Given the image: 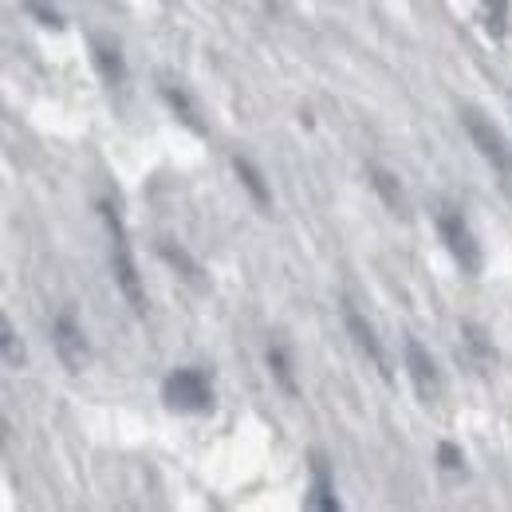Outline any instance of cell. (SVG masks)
<instances>
[{"instance_id": "6da1fadb", "label": "cell", "mask_w": 512, "mask_h": 512, "mask_svg": "<svg viewBox=\"0 0 512 512\" xmlns=\"http://www.w3.org/2000/svg\"><path fill=\"white\" fill-rule=\"evenodd\" d=\"M103 225H107V237H111V276H115V288L123 292V300L130 304L134 316H146V288H142V272L134 264V249H130L127 225L119 217V209L111 201H95Z\"/></svg>"}, {"instance_id": "7a4b0ae2", "label": "cell", "mask_w": 512, "mask_h": 512, "mask_svg": "<svg viewBox=\"0 0 512 512\" xmlns=\"http://www.w3.org/2000/svg\"><path fill=\"white\" fill-rule=\"evenodd\" d=\"M162 402L178 414H213L217 394L201 367H174L162 379Z\"/></svg>"}, {"instance_id": "3957f363", "label": "cell", "mask_w": 512, "mask_h": 512, "mask_svg": "<svg viewBox=\"0 0 512 512\" xmlns=\"http://www.w3.org/2000/svg\"><path fill=\"white\" fill-rule=\"evenodd\" d=\"M461 127H465V134H469V142L477 146V154L493 166V178H501V186L512 193V146H509V138L493 127L481 111H473V107H465V111H461Z\"/></svg>"}, {"instance_id": "277c9868", "label": "cell", "mask_w": 512, "mask_h": 512, "mask_svg": "<svg viewBox=\"0 0 512 512\" xmlns=\"http://www.w3.org/2000/svg\"><path fill=\"white\" fill-rule=\"evenodd\" d=\"M438 237H442V245L449 249V256L461 264L465 276H481L485 253H481V245H477L469 221L461 217V209H442V213H438Z\"/></svg>"}, {"instance_id": "5b68a950", "label": "cell", "mask_w": 512, "mask_h": 512, "mask_svg": "<svg viewBox=\"0 0 512 512\" xmlns=\"http://www.w3.org/2000/svg\"><path fill=\"white\" fill-rule=\"evenodd\" d=\"M52 347H56V359L64 363L71 375H79V371L87 367V359H91V351H87V335H83L79 316H75L71 304L60 308V316L52 320Z\"/></svg>"}, {"instance_id": "8992f818", "label": "cell", "mask_w": 512, "mask_h": 512, "mask_svg": "<svg viewBox=\"0 0 512 512\" xmlns=\"http://www.w3.org/2000/svg\"><path fill=\"white\" fill-rule=\"evenodd\" d=\"M343 323H347V335L355 339V347H359V351L371 359V367H375L386 383H390V379H394V367H390V355H386L383 339L375 335V327L367 323V316H363V312H359L351 300H343Z\"/></svg>"}, {"instance_id": "52a82bcc", "label": "cell", "mask_w": 512, "mask_h": 512, "mask_svg": "<svg viewBox=\"0 0 512 512\" xmlns=\"http://www.w3.org/2000/svg\"><path fill=\"white\" fill-rule=\"evenodd\" d=\"M406 375H410V383H414L422 402H438V394H442L438 363H434V355H430L414 335L406 339Z\"/></svg>"}, {"instance_id": "ba28073f", "label": "cell", "mask_w": 512, "mask_h": 512, "mask_svg": "<svg viewBox=\"0 0 512 512\" xmlns=\"http://www.w3.org/2000/svg\"><path fill=\"white\" fill-rule=\"evenodd\" d=\"M91 64H95L99 79H103L107 87H123V83H127V60H123L119 44H115L111 36H103V32L91 36Z\"/></svg>"}, {"instance_id": "9c48e42d", "label": "cell", "mask_w": 512, "mask_h": 512, "mask_svg": "<svg viewBox=\"0 0 512 512\" xmlns=\"http://www.w3.org/2000/svg\"><path fill=\"white\" fill-rule=\"evenodd\" d=\"M312 512H339V497H335V477H331V465L323 453H312V489H308V501Z\"/></svg>"}, {"instance_id": "30bf717a", "label": "cell", "mask_w": 512, "mask_h": 512, "mask_svg": "<svg viewBox=\"0 0 512 512\" xmlns=\"http://www.w3.org/2000/svg\"><path fill=\"white\" fill-rule=\"evenodd\" d=\"M264 363H268L272 383L280 386L288 398H300L296 367H292V355H288V343H284V339H268V347H264Z\"/></svg>"}, {"instance_id": "8fae6325", "label": "cell", "mask_w": 512, "mask_h": 512, "mask_svg": "<svg viewBox=\"0 0 512 512\" xmlns=\"http://www.w3.org/2000/svg\"><path fill=\"white\" fill-rule=\"evenodd\" d=\"M367 182L375 186V193L383 197V205L390 209V213L406 217V190H402L398 174H390V170H383V166H367Z\"/></svg>"}, {"instance_id": "7c38bea8", "label": "cell", "mask_w": 512, "mask_h": 512, "mask_svg": "<svg viewBox=\"0 0 512 512\" xmlns=\"http://www.w3.org/2000/svg\"><path fill=\"white\" fill-rule=\"evenodd\" d=\"M233 170H237V182L249 190V197H253V205L260 209V213H272V190H268V182H264V174L256 170L249 158H233Z\"/></svg>"}, {"instance_id": "4fadbf2b", "label": "cell", "mask_w": 512, "mask_h": 512, "mask_svg": "<svg viewBox=\"0 0 512 512\" xmlns=\"http://www.w3.org/2000/svg\"><path fill=\"white\" fill-rule=\"evenodd\" d=\"M158 95H162V103H166V107H170V111H174V115L193 130V134H205V123H201V115H197V103H193L182 87L162 83V87H158Z\"/></svg>"}, {"instance_id": "5bb4252c", "label": "cell", "mask_w": 512, "mask_h": 512, "mask_svg": "<svg viewBox=\"0 0 512 512\" xmlns=\"http://www.w3.org/2000/svg\"><path fill=\"white\" fill-rule=\"evenodd\" d=\"M158 256H162V260H166L170 268H178V272H182V276H186L190 284H197V288L205 284V276H201V264H197V260H193V256L186 253L182 245H178V241L162 237V241H158Z\"/></svg>"}, {"instance_id": "9a60e30c", "label": "cell", "mask_w": 512, "mask_h": 512, "mask_svg": "<svg viewBox=\"0 0 512 512\" xmlns=\"http://www.w3.org/2000/svg\"><path fill=\"white\" fill-rule=\"evenodd\" d=\"M512 0H481V28L489 32V40H505L509 36Z\"/></svg>"}, {"instance_id": "2e32d148", "label": "cell", "mask_w": 512, "mask_h": 512, "mask_svg": "<svg viewBox=\"0 0 512 512\" xmlns=\"http://www.w3.org/2000/svg\"><path fill=\"white\" fill-rule=\"evenodd\" d=\"M461 343L469 347V355L481 363V367H489L497 355H493V343H489V335L477 327V323H469V320H461Z\"/></svg>"}, {"instance_id": "e0dca14e", "label": "cell", "mask_w": 512, "mask_h": 512, "mask_svg": "<svg viewBox=\"0 0 512 512\" xmlns=\"http://www.w3.org/2000/svg\"><path fill=\"white\" fill-rule=\"evenodd\" d=\"M0 351H4V367H12V371L24 367V343H20V335H16L8 316H0Z\"/></svg>"}, {"instance_id": "ac0fdd59", "label": "cell", "mask_w": 512, "mask_h": 512, "mask_svg": "<svg viewBox=\"0 0 512 512\" xmlns=\"http://www.w3.org/2000/svg\"><path fill=\"white\" fill-rule=\"evenodd\" d=\"M438 465L446 473H465V453L457 442H438Z\"/></svg>"}, {"instance_id": "d6986e66", "label": "cell", "mask_w": 512, "mask_h": 512, "mask_svg": "<svg viewBox=\"0 0 512 512\" xmlns=\"http://www.w3.org/2000/svg\"><path fill=\"white\" fill-rule=\"evenodd\" d=\"M24 8H28L44 28H64V16H60L52 4H44V0H24Z\"/></svg>"}]
</instances>
